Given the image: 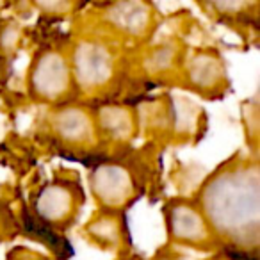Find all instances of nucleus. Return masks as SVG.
Masks as SVG:
<instances>
[{
    "label": "nucleus",
    "mask_w": 260,
    "mask_h": 260,
    "mask_svg": "<svg viewBox=\"0 0 260 260\" xmlns=\"http://www.w3.org/2000/svg\"><path fill=\"white\" fill-rule=\"evenodd\" d=\"M258 168L234 160L217 170L202 187L196 205L219 241L246 249L258 241Z\"/></svg>",
    "instance_id": "1"
},
{
    "label": "nucleus",
    "mask_w": 260,
    "mask_h": 260,
    "mask_svg": "<svg viewBox=\"0 0 260 260\" xmlns=\"http://www.w3.org/2000/svg\"><path fill=\"white\" fill-rule=\"evenodd\" d=\"M118 55L102 40H82L73 48L70 68L73 84L84 93H96L112 82L118 66Z\"/></svg>",
    "instance_id": "2"
},
{
    "label": "nucleus",
    "mask_w": 260,
    "mask_h": 260,
    "mask_svg": "<svg viewBox=\"0 0 260 260\" xmlns=\"http://www.w3.org/2000/svg\"><path fill=\"white\" fill-rule=\"evenodd\" d=\"M164 219L170 246H187L200 251H212L219 246V239L196 202L173 198L164 207Z\"/></svg>",
    "instance_id": "3"
},
{
    "label": "nucleus",
    "mask_w": 260,
    "mask_h": 260,
    "mask_svg": "<svg viewBox=\"0 0 260 260\" xmlns=\"http://www.w3.org/2000/svg\"><path fill=\"white\" fill-rule=\"evenodd\" d=\"M91 192L102 210L119 212L134 203L139 194L136 175L126 164L118 160H105L91 171Z\"/></svg>",
    "instance_id": "4"
},
{
    "label": "nucleus",
    "mask_w": 260,
    "mask_h": 260,
    "mask_svg": "<svg viewBox=\"0 0 260 260\" xmlns=\"http://www.w3.org/2000/svg\"><path fill=\"white\" fill-rule=\"evenodd\" d=\"M29 87L34 98L41 102H62L73 87L70 57L54 48L38 54L30 66Z\"/></svg>",
    "instance_id": "5"
},
{
    "label": "nucleus",
    "mask_w": 260,
    "mask_h": 260,
    "mask_svg": "<svg viewBox=\"0 0 260 260\" xmlns=\"http://www.w3.org/2000/svg\"><path fill=\"white\" fill-rule=\"evenodd\" d=\"M82 192L79 184L68 180H55L45 185L34 198V210L41 223L52 230H61L77 217L82 205Z\"/></svg>",
    "instance_id": "6"
},
{
    "label": "nucleus",
    "mask_w": 260,
    "mask_h": 260,
    "mask_svg": "<svg viewBox=\"0 0 260 260\" xmlns=\"http://www.w3.org/2000/svg\"><path fill=\"white\" fill-rule=\"evenodd\" d=\"M50 128L64 145L77 148H91L98 139L94 118L82 105H62L52 112Z\"/></svg>",
    "instance_id": "7"
},
{
    "label": "nucleus",
    "mask_w": 260,
    "mask_h": 260,
    "mask_svg": "<svg viewBox=\"0 0 260 260\" xmlns=\"http://www.w3.org/2000/svg\"><path fill=\"white\" fill-rule=\"evenodd\" d=\"M94 125H96L98 139L105 138L116 145H125L134 138L138 128L134 109L119 104H105L94 112Z\"/></svg>",
    "instance_id": "8"
},
{
    "label": "nucleus",
    "mask_w": 260,
    "mask_h": 260,
    "mask_svg": "<svg viewBox=\"0 0 260 260\" xmlns=\"http://www.w3.org/2000/svg\"><path fill=\"white\" fill-rule=\"evenodd\" d=\"M87 239L104 249H114V251L125 253L130 246L128 230L123 214L119 212H102L94 214L86 224Z\"/></svg>",
    "instance_id": "9"
},
{
    "label": "nucleus",
    "mask_w": 260,
    "mask_h": 260,
    "mask_svg": "<svg viewBox=\"0 0 260 260\" xmlns=\"http://www.w3.org/2000/svg\"><path fill=\"white\" fill-rule=\"evenodd\" d=\"M185 80L191 89L200 94L216 93L219 87H226V73L219 59V54L212 52H198L192 55L185 68Z\"/></svg>",
    "instance_id": "10"
},
{
    "label": "nucleus",
    "mask_w": 260,
    "mask_h": 260,
    "mask_svg": "<svg viewBox=\"0 0 260 260\" xmlns=\"http://www.w3.org/2000/svg\"><path fill=\"white\" fill-rule=\"evenodd\" d=\"M105 20L112 29L119 34L130 38H143L148 32L152 23V11L150 6L139 4V2H123V4H112L105 11Z\"/></svg>",
    "instance_id": "11"
},
{
    "label": "nucleus",
    "mask_w": 260,
    "mask_h": 260,
    "mask_svg": "<svg viewBox=\"0 0 260 260\" xmlns=\"http://www.w3.org/2000/svg\"><path fill=\"white\" fill-rule=\"evenodd\" d=\"M203 112L198 105L191 104L185 98H173L171 102V119H173V130L177 134L191 136L192 132L200 130V119Z\"/></svg>",
    "instance_id": "12"
},
{
    "label": "nucleus",
    "mask_w": 260,
    "mask_h": 260,
    "mask_svg": "<svg viewBox=\"0 0 260 260\" xmlns=\"http://www.w3.org/2000/svg\"><path fill=\"white\" fill-rule=\"evenodd\" d=\"M8 260H48V258L40 255V253L30 251L27 248H16L8 255Z\"/></svg>",
    "instance_id": "13"
},
{
    "label": "nucleus",
    "mask_w": 260,
    "mask_h": 260,
    "mask_svg": "<svg viewBox=\"0 0 260 260\" xmlns=\"http://www.w3.org/2000/svg\"><path fill=\"white\" fill-rule=\"evenodd\" d=\"M152 260H185V256L182 255L180 251H177V248H173V246H164L162 249H159V251L153 255Z\"/></svg>",
    "instance_id": "14"
},
{
    "label": "nucleus",
    "mask_w": 260,
    "mask_h": 260,
    "mask_svg": "<svg viewBox=\"0 0 260 260\" xmlns=\"http://www.w3.org/2000/svg\"><path fill=\"white\" fill-rule=\"evenodd\" d=\"M116 260H143V258H139L138 255H125V253H123V255L118 256Z\"/></svg>",
    "instance_id": "15"
},
{
    "label": "nucleus",
    "mask_w": 260,
    "mask_h": 260,
    "mask_svg": "<svg viewBox=\"0 0 260 260\" xmlns=\"http://www.w3.org/2000/svg\"><path fill=\"white\" fill-rule=\"evenodd\" d=\"M226 256H228V255H226ZM214 260H232V258L228 256V258H214ZM246 260H248V258H246ZM251 260H255V258H251Z\"/></svg>",
    "instance_id": "16"
}]
</instances>
